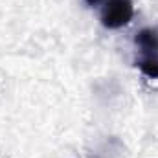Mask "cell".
<instances>
[{
	"label": "cell",
	"instance_id": "cell-3",
	"mask_svg": "<svg viewBox=\"0 0 158 158\" xmlns=\"http://www.w3.org/2000/svg\"><path fill=\"white\" fill-rule=\"evenodd\" d=\"M136 66L142 70L143 76L151 79H158V59H151V57H140L136 61Z\"/></svg>",
	"mask_w": 158,
	"mask_h": 158
},
{
	"label": "cell",
	"instance_id": "cell-1",
	"mask_svg": "<svg viewBox=\"0 0 158 158\" xmlns=\"http://www.w3.org/2000/svg\"><path fill=\"white\" fill-rule=\"evenodd\" d=\"M132 0H107L101 9V24L109 30H119L132 20Z\"/></svg>",
	"mask_w": 158,
	"mask_h": 158
},
{
	"label": "cell",
	"instance_id": "cell-2",
	"mask_svg": "<svg viewBox=\"0 0 158 158\" xmlns=\"http://www.w3.org/2000/svg\"><path fill=\"white\" fill-rule=\"evenodd\" d=\"M136 44L142 50V57L158 59V30L145 28L136 35Z\"/></svg>",
	"mask_w": 158,
	"mask_h": 158
},
{
	"label": "cell",
	"instance_id": "cell-4",
	"mask_svg": "<svg viewBox=\"0 0 158 158\" xmlns=\"http://www.w3.org/2000/svg\"><path fill=\"white\" fill-rule=\"evenodd\" d=\"M85 2H86V6H90V7H94V6H98V4H99L101 0H85ZM105 2H107V0H105Z\"/></svg>",
	"mask_w": 158,
	"mask_h": 158
}]
</instances>
